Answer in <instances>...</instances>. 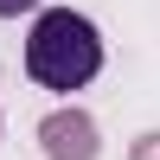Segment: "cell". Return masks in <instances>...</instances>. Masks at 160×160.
I'll use <instances>...</instances> for the list:
<instances>
[{"label": "cell", "instance_id": "6da1fadb", "mask_svg": "<svg viewBox=\"0 0 160 160\" xmlns=\"http://www.w3.org/2000/svg\"><path fill=\"white\" fill-rule=\"evenodd\" d=\"M102 71V32L90 13L45 7L26 32V77L38 90H83Z\"/></svg>", "mask_w": 160, "mask_h": 160}, {"label": "cell", "instance_id": "7a4b0ae2", "mask_svg": "<svg viewBox=\"0 0 160 160\" xmlns=\"http://www.w3.org/2000/svg\"><path fill=\"white\" fill-rule=\"evenodd\" d=\"M38 154L45 160H96L102 154V128L90 109H51L45 122H38Z\"/></svg>", "mask_w": 160, "mask_h": 160}, {"label": "cell", "instance_id": "3957f363", "mask_svg": "<svg viewBox=\"0 0 160 160\" xmlns=\"http://www.w3.org/2000/svg\"><path fill=\"white\" fill-rule=\"evenodd\" d=\"M128 160H160V128H148V135L128 141Z\"/></svg>", "mask_w": 160, "mask_h": 160}, {"label": "cell", "instance_id": "277c9868", "mask_svg": "<svg viewBox=\"0 0 160 160\" xmlns=\"http://www.w3.org/2000/svg\"><path fill=\"white\" fill-rule=\"evenodd\" d=\"M38 0H0V19H19V13H32Z\"/></svg>", "mask_w": 160, "mask_h": 160}]
</instances>
